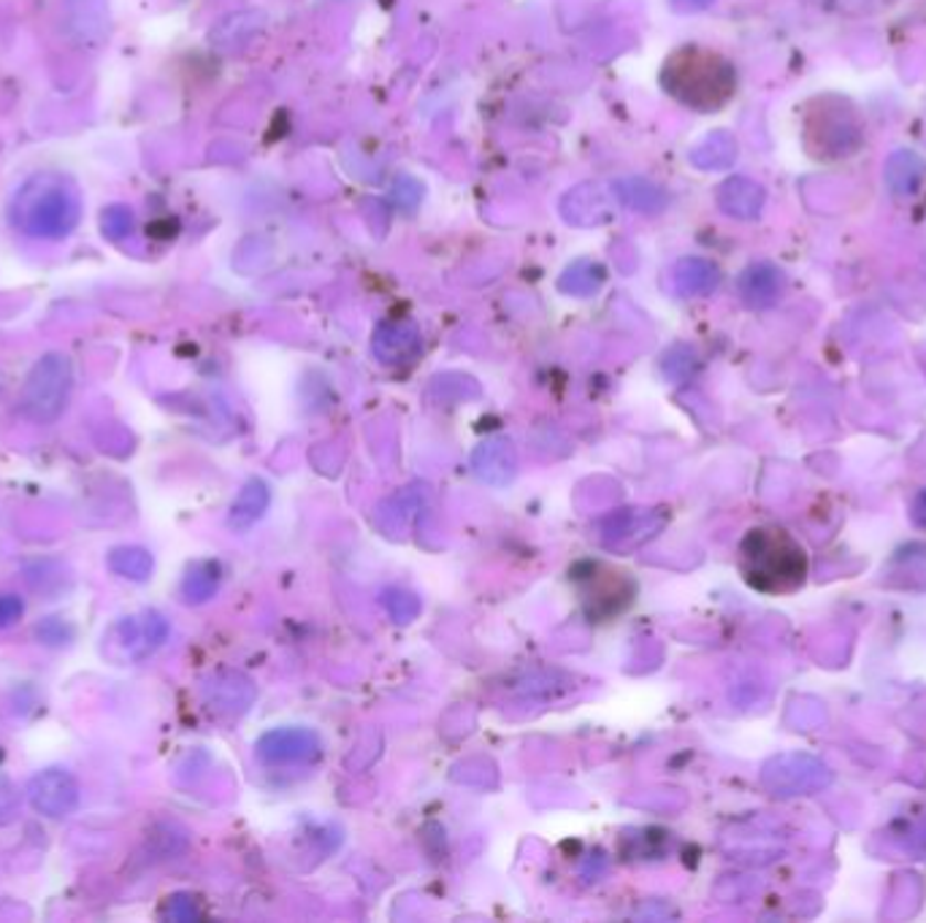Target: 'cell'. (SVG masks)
Here are the masks:
<instances>
[{"mask_svg":"<svg viewBox=\"0 0 926 923\" xmlns=\"http://www.w3.org/2000/svg\"><path fill=\"white\" fill-rule=\"evenodd\" d=\"M9 217L30 239L69 237L82 217L80 187L63 174H39L20 187Z\"/></svg>","mask_w":926,"mask_h":923,"instance_id":"6da1fadb","label":"cell"},{"mask_svg":"<svg viewBox=\"0 0 926 923\" xmlns=\"http://www.w3.org/2000/svg\"><path fill=\"white\" fill-rule=\"evenodd\" d=\"M661 84L683 106L696 112H715L735 95L737 76L732 63L702 46H683L672 52L661 69Z\"/></svg>","mask_w":926,"mask_h":923,"instance_id":"7a4b0ae2","label":"cell"},{"mask_svg":"<svg viewBox=\"0 0 926 923\" xmlns=\"http://www.w3.org/2000/svg\"><path fill=\"white\" fill-rule=\"evenodd\" d=\"M743 571L754 588L786 590L802 583L804 558L783 531L759 528L743 542Z\"/></svg>","mask_w":926,"mask_h":923,"instance_id":"3957f363","label":"cell"},{"mask_svg":"<svg viewBox=\"0 0 926 923\" xmlns=\"http://www.w3.org/2000/svg\"><path fill=\"white\" fill-rule=\"evenodd\" d=\"M71 360L60 353H50L33 366L22 388V409L33 422H55L63 415L71 396Z\"/></svg>","mask_w":926,"mask_h":923,"instance_id":"277c9868","label":"cell"},{"mask_svg":"<svg viewBox=\"0 0 926 923\" xmlns=\"http://www.w3.org/2000/svg\"><path fill=\"white\" fill-rule=\"evenodd\" d=\"M808 138L813 144L810 153L815 158H848L862 144V128H859L853 112L843 108V104L832 108L821 104V112L810 114Z\"/></svg>","mask_w":926,"mask_h":923,"instance_id":"5b68a950","label":"cell"},{"mask_svg":"<svg viewBox=\"0 0 926 923\" xmlns=\"http://www.w3.org/2000/svg\"><path fill=\"white\" fill-rule=\"evenodd\" d=\"M28 799L46 818H65L80 807V783L65 769H44L30 777Z\"/></svg>","mask_w":926,"mask_h":923,"instance_id":"8992f818","label":"cell"},{"mask_svg":"<svg viewBox=\"0 0 926 923\" xmlns=\"http://www.w3.org/2000/svg\"><path fill=\"white\" fill-rule=\"evenodd\" d=\"M168 626L158 612H147L144 618H125L114 626L109 637H119L123 648L128 650L130 659H144L152 653L160 642L166 639Z\"/></svg>","mask_w":926,"mask_h":923,"instance_id":"52a82bcc","label":"cell"},{"mask_svg":"<svg viewBox=\"0 0 926 923\" xmlns=\"http://www.w3.org/2000/svg\"><path fill=\"white\" fill-rule=\"evenodd\" d=\"M715 198H718L720 211L735 217V220H756L764 203H767L764 187L748 177H729L726 182H720Z\"/></svg>","mask_w":926,"mask_h":923,"instance_id":"ba28073f","label":"cell"},{"mask_svg":"<svg viewBox=\"0 0 926 923\" xmlns=\"http://www.w3.org/2000/svg\"><path fill=\"white\" fill-rule=\"evenodd\" d=\"M257 756L269 764L309 762L317 756V740L301 728H285V732L266 734L257 745Z\"/></svg>","mask_w":926,"mask_h":923,"instance_id":"9c48e42d","label":"cell"},{"mask_svg":"<svg viewBox=\"0 0 926 923\" xmlns=\"http://www.w3.org/2000/svg\"><path fill=\"white\" fill-rule=\"evenodd\" d=\"M786 276L778 265L772 263H754L743 271L739 276V295L754 310H767L775 301L783 295Z\"/></svg>","mask_w":926,"mask_h":923,"instance_id":"30bf717a","label":"cell"},{"mask_svg":"<svg viewBox=\"0 0 926 923\" xmlns=\"http://www.w3.org/2000/svg\"><path fill=\"white\" fill-rule=\"evenodd\" d=\"M561 211L575 225H599L612 217V201L601 185H580L564 198Z\"/></svg>","mask_w":926,"mask_h":923,"instance_id":"8fae6325","label":"cell"},{"mask_svg":"<svg viewBox=\"0 0 926 923\" xmlns=\"http://www.w3.org/2000/svg\"><path fill=\"white\" fill-rule=\"evenodd\" d=\"M420 349V334L409 323H388L377 331L375 353L385 364H404Z\"/></svg>","mask_w":926,"mask_h":923,"instance_id":"7c38bea8","label":"cell"},{"mask_svg":"<svg viewBox=\"0 0 926 923\" xmlns=\"http://www.w3.org/2000/svg\"><path fill=\"white\" fill-rule=\"evenodd\" d=\"M883 174H886V185L894 196L911 198V196H916L918 187H922L924 182L926 162L918 158L916 153L902 149V153H894L892 158L886 160V171Z\"/></svg>","mask_w":926,"mask_h":923,"instance_id":"4fadbf2b","label":"cell"},{"mask_svg":"<svg viewBox=\"0 0 926 923\" xmlns=\"http://www.w3.org/2000/svg\"><path fill=\"white\" fill-rule=\"evenodd\" d=\"M675 285L683 295H707L718 287L720 271L718 265L709 261H699V258H685L675 265Z\"/></svg>","mask_w":926,"mask_h":923,"instance_id":"5bb4252c","label":"cell"},{"mask_svg":"<svg viewBox=\"0 0 926 923\" xmlns=\"http://www.w3.org/2000/svg\"><path fill=\"white\" fill-rule=\"evenodd\" d=\"M737 158V141L726 130L709 133L705 141L691 153V162L705 171H724Z\"/></svg>","mask_w":926,"mask_h":923,"instance_id":"9a60e30c","label":"cell"},{"mask_svg":"<svg viewBox=\"0 0 926 923\" xmlns=\"http://www.w3.org/2000/svg\"><path fill=\"white\" fill-rule=\"evenodd\" d=\"M266 506H269L266 485H263L261 480L246 482L244 491L239 493V499L231 506V526L239 528V531L250 528L252 523H255L257 517L266 512Z\"/></svg>","mask_w":926,"mask_h":923,"instance_id":"2e32d148","label":"cell"},{"mask_svg":"<svg viewBox=\"0 0 926 923\" xmlns=\"http://www.w3.org/2000/svg\"><path fill=\"white\" fill-rule=\"evenodd\" d=\"M615 192L621 196V201L634 211H648V214H653V211H661L666 207V192L661 190L659 185L648 182V179H623V182L615 185Z\"/></svg>","mask_w":926,"mask_h":923,"instance_id":"e0dca14e","label":"cell"},{"mask_svg":"<svg viewBox=\"0 0 926 923\" xmlns=\"http://www.w3.org/2000/svg\"><path fill=\"white\" fill-rule=\"evenodd\" d=\"M109 569L125 580L144 583L152 575V555L144 547H117L109 553Z\"/></svg>","mask_w":926,"mask_h":923,"instance_id":"ac0fdd59","label":"cell"},{"mask_svg":"<svg viewBox=\"0 0 926 923\" xmlns=\"http://www.w3.org/2000/svg\"><path fill=\"white\" fill-rule=\"evenodd\" d=\"M218 585H220V569L214 564H198L192 566L188 571V577H185V599L190 601V605H201V601L212 599L214 594H218Z\"/></svg>","mask_w":926,"mask_h":923,"instance_id":"d6986e66","label":"cell"},{"mask_svg":"<svg viewBox=\"0 0 926 923\" xmlns=\"http://www.w3.org/2000/svg\"><path fill=\"white\" fill-rule=\"evenodd\" d=\"M601 282H604V271H601V265L591 261H580V263H575L572 269L564 271L561 291L572 293V295H591L599 291Z\"/></svg>","mask_w":926,"mask_h":923,"instance_id":"ffe728a7","label":"cell"},{"mask_svg":"<svg viewBox=\"0 0 926 923\" xmlns=\"http://www.w3.org/2000/svg\"><path fill=\"white\" fill-rule=\"evenodd\" d=\"M101 228H104V233L112 241L125 239L130 233V228H134V211H130L128 207H109L104 211V222H101Z\"/></svg>","mask_w":926,"mask_h":923,"instance_id":"44dd1931","label":"cell"},{"mask_svg":"<svg viewBox=\"0 0 926 923\" xmlns=\"http://www.w3.org/2000/svg\"><path fill=\"white\" fill-rule=\"evenodd\" d=\"M17 807H20V794H17V788L0 775V824L14 818Z\"/></svg>","mask_w":926,"mask_h":923,"instance_id":"7402d4cb","label":"cell"},{"mask_svg":"<svg viewBox=\"0 0 926 923\" xmlns=\"http://www.w3.org/2000/svg\"><path fill=\"white\" fill-rule=\"evenodd\" d=\"M22 612H25V605H22L20 596H0V629L20 620Z\"/></svg>","mask_w":926,"mask_h":923,"instance_id":"603a6c76","label":"cell"},{"mask_svg":"<svg viewBox=\"0 0 926 923\" xmlns=\"http://www.w3.org/2000/svg\"><path fill=\"white\" fill-rule=\"evenodd\" d=\"M840 11H848V14H862V11L877 9L883 3H892V0H834Z\"/></svg>","mask_w":926,"mask_h":923,"instance_id":"cb8c5ba5","label":"cell"},{"mask_svg":"<svg viewBox=\"0 0 926 923\" xmlns=\"http://www.w3.org/2000/svg\"><path fill=\"white\" fill-rule=\"evenodd\" d=\"M715 0H672V6H675L677 11H702V9H707V6H713Z\"/></svg>","mask_w":926,"mask_h":923,"instance_id":"d4e9b609","label":"cell"}]
</instances>
